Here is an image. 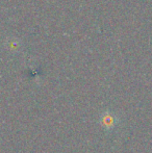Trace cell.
I'll use <instances>...</instances> for the list:
<instances>
[{
	"instance_id": "6da1fadb",
	"label": "cell",
	"mask_w": 152,
	"mask_h": 153,
	"mask_svg": "<svg viewBox=\"0 0 152 153\" xmlns=\"http://www.w3.org/2000/svg\"><path fill=\"white\" fill-rule=\"evenodd\" d=\"M102 124L106 128H114V126L117 124V118L113 114L105 113L103 117H102Z\"/></svg>"
}]
</instances>
